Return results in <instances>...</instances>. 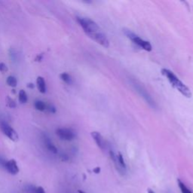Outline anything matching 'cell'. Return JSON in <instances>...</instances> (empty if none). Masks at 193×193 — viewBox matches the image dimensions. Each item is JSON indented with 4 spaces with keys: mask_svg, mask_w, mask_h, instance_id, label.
<instances>
[{
    "mask_svg": "<svg viewBox=\"0 0 193 193\" xmlns=\"http://www.w3.org/2000/svg\"><path fill=\"white\" fill-rule=\"evenodd\" d=\"M6 82L7 84H8V85H9L10 87H15L17 84V80L14 76L10 75V76H8V78H7Z\"/></svg>",
    "mask_w": 193,
    "mask_h": 193,
    "instance_id": "cell-16",
    "label": "cell"
},
{
    "mask_svg": "<svg viewBox=\"0 0 193 193\" xmlns=\"http://www.w3.org/2000/svg\"><path fill=\"white\" fill-rule=\"evenodd\" d=\"M177 183H178V185H179V189H180L181 192L182 193H193L192 191H191V190H190L189 188H188V187H187L186 185H185V184L180 180V179H178Z\"/></svg>",
    "mask_w": 193,
    "mask_h": 193,
    "instance_id": "cell-14",
    "label": "cell"
},
{
    "mask_svg": "<svg viewBox=\"0 0 193 193\" xmlns=\"http://www.w3.org/2000/svg\"><path fill=\"white\" fill-rule=\"evenodd\" d=\"M117 155H118V162H119L120 165H121L123 168L125 169L126 170V164H125V162H124V158H123L122 155H121V154L119 152V153H118Z\"/></svg>",
    "mask_w": 193,
    "mask_h": 193,
    "instance_id": "cell-18",
    "label": "cell"
},
{
    "mask_svg": "<svg viewBox=\"0 0 193 193\" xmlns=\"http://www.w3.org/2000/svg\"><path fill=\"white\" fill-rule=\"evenodd\" d=\"M109 155H110L111 159H112V161H113L114 165H115V169L117 170V171H118V173L121 175L125 174L126 170L125 169L123 168V167L120 165L119 162H118V155H117V154H115L112 150H110L109 151Z\"/></svg>",
    "mask_w": 193,
    "mask_h": 193,
    "instance_id": "cell-9",
    "label": "cell"
},
{
    "mask_svg": "<svg viewBox=\"0 0 193 193\" xmlns=\"http://www.w3.org/2000/svg\"><path fill=\"white\" fill-rule=\"evenodd\" d=\"M8 71V66L5 63H0V72H5Z\"/></svg>",
    "mask_w": 193,
    "mask_h": 193,
    "instance_id": "cell-19",
    "label": "cell"
},
{
    "mask_svg": "<svg viewBox=\"0 0 193 193\" xmlns=\"http://www.w3.org/2000/svg\"><path fill=\"white\" fill-rule=\"evenodd\" d=\"M100 167H96V168H95V169H93V172H95V173H100Z\"/></svg>",
    "mask_w": 193,
    "mask_h": 193,
    "instance_id": "cell-25",
    "label": "cell"
},
{
    "mask_svg": "<svg viewBox=\"0 0 193 193\" xmlns=\"http://www.w3.org/2000/svg\"><path fill=\"white\" fill-rule=\"evenodd\" d=\"M34 106H35V109L37 110L40 111V112H43V111L46 110V107H47V105L41 100H36L34 103Z\"/></svg>",
    "mask_w": 193,
    "mask_h": 193,
    "instance_id": "cell-13",
    "label": "cell"
},
{
    "mask_svg": "<svg viewBox=\"0 0 193 193\" xmlns=\"http://www.w3.org/2000/svg\"><path fill=\"white\" fill-rule=\"evenodd\" d=\"M0 128L3 132L4 134L8 136L11 140L14 141V142L18 141L19 136L17 131L11 126H10L8 123L5 122V121H1L0 122Z\"/></svg>",
    "mask_w": 193,
    "mask_h": 193,
    "instance_id": "cell-5",
    "label": "cell"
},
{
    "mask_svg": "<svg viewBox=\"0 0 193 193\" xmlns=\"http://www.w3.org/2000/svg\"><path fill=\"white\" fill-rule=\"evenodd\" d=\"M131 84L132 85H133V87H134L135 90H136V91L142 96V98L145 100V101H146L151 107H156V104H155V100L152 99L151 95L148 93V91L146 90V88H145L140 83L138 82L136 80L131 79Z\"/></svg>",
    "mask_w": 193,
    "mask_h": 193,
    "instance_id": "cell-3",
    "label": "cell"
},
{
    "mask_svg": "<svg viewBox=\"0 0 193 193\" xmlns=\"http://www.w3.org/2000/svg\"><path fill=\"white\" fill-rule=\"evenodd\" d=\"M77 21L87 36L106 48L109 47V41L107 37L93 20L87 17H77Z\"/></svg>",
    "mask_w": 193,
    "mask_h": 193,
    "instance_id": "cell-1",
    "label": "cell"
},
{
    "mask_svg": "<svg viewBox=\"0 0 193 193\" xmlns=\"http://www.w3.org/2000/svg\"><path fill=\"white\" fill-rule=\"evenodd\" d=\"M5 168L8 173L12 175H16L19 173L18 165L17 164V161L14 159H10L8 161H6Z\"/></svg>",
    "mask_w": 193,
    "mask_h": 193,
    "instance_id": "cell-7",
    "label": "cell"
},
{
    "mask_svg": "<svg viewBox=\"0 0 193 193\" xmlns=\"http://www.w3.org/2000/svg\"><path fill=\"white\" fill-rule=\"evenodd\" d=\"M56 134L60 139L71 141L75 137V133L70 128H58L56 130Z\"/></svg>",
    "mask_w": 193,
    "mask_h": 193,
    "instance_id": "cell-6",
    "label": "cell"
},
{
    "mask_svg": "<svg viewBox=\"0 0 193 193\" xmlns=\"http://www.w3.org/2000/svg\"><path fill=\"white\" fill-rule=\"evenodd\" d=\"M33 193H45V191H44V188H43L42 187H41V186L36 187L35 186V188H34Z\"/></svg>",
    "mask_w": 193,
    "mask_h": 193,
    "instance_id": "cell-21",
    "label": "cell"
},
{
    "mask_svg": "<svg viewBox=\"0 0 193 193\" xmlns=\"http://www.w3.org/2000/svg\"><path fill=\"white\" fill-rule=\"evenodd\" d=\"M18 99H19V102L22 104L23 103H26L28 100V96L27 94H26V91L23 90H20L19 91V94H18Z\"/></svg>",
    "mask_w": 193,
    "mask_h": 193,
    "instance_id": "cell-12",
    "label": "cell"
},
{
    "mask_svg": "<svg viewBox=\"0 0 193 193\" xmlns=\"http://www.w3.org/2000/svg\"><path fill=\"white\" fill-rule=\"evenodd\" d=\"M36 85L40 93H46V83L44 78L41 76H38L36 79Z\"/></svg>",
    "mask_w": 193,
    "mask_h": 193,
    "instance_id": "cell-11",
    "label": "cell"
},
{
    "mask_svg": "<svg viewBox=\"0 0 193 193\" xmlns=\"http://www.w3.org/2000/svg\"><path fill=\"white\" fill-rule=\"evenodd\" d=\"M5 101H6V105L10 108H15L17 106V103H15L14 100L12 98H11L9 96H6V99H5Z\"/></svg>",
    "mask_w": 193,
    "mask_h": 193,
    "instance_id": "cell-17",
    "label": "cell"
},
{
    "mask_svg": "<svg viewBox=\"0 0 193 193\" xmlns=\"http://www.w3.org/2000/svg\"><path fill=\"white\" fill-rule=\"evenodd\" d=\"M78 193H85V192H84V191H81V190H78Z\"/></svg>",
    "mask_w": 193,
    "mask_h": 193,
    "instance_id": "cell-28",
    "label": "cell"
},
{
    "mask_svg": "<svg viewBox=\"0 0 193 193\" xmlns=\"http://www.w3.org/2000/svg\"><path fill=\"white\" fill-rule=\"evenodd\" d=\"M5 163H6V161H5V160H4L3 158H2L1 157H0V164L3 166V167H5Z\"/></svg>",
    "mask_w": 193,
    "mask_h": 193,
    "instance_id": "cell-24",
    "label": "cell"
},
{
    "mask_svg": "<svg viewBox=\"0 0 193 193\" xmlns=\"http://www.w3.org/2000/svg\"><path fill=\"white\" fill-rule=\"evenodd\" d=\"M46 109H47V111L51 113H55L56 112V108L53 105H47Z\"/></svg>",
    "mask_w": 193,
    "mask_h": 193,
    "instance_id": "cell-20",
    "label": "cell"
},
{
    "mask_svg": "<svg viewBox=\"0 0 193 193\" xmlns=\"http://www.w3.org/2000/svg\"><path fill=\"white\" fill-rule=\"evenodd\" d=\"M161 73L168 79L169 82L171 84V85L173 87H175L178 91L180 92L183 96H185V97H188V98L191 97V93L190 89L186 85H185L171 71L167 69H162Z\"/></svg>",
    "mask_w": 193,
    "mask_h": 193,
    "instance_id": "cell-2",
    "label": "cell"
},
{
    "mask_svg": "<svg viewBox=\"0 0 193 193\" xmlns=\"http://www.w3.org/2000/svg\"><path fill=\"white\" fill-rule=\"evenodd\" d=\"M124 32L127 38H130L133 43L137 44L138 46H139V47H141L142 48H143L144 50H146L147 51H152V45H151V44L149 41L143 40L140 37L138 36L137 35H136V34L132 32L130 30H129V29H124Z\"/></svg>",
    "mask_w": 193,
    "mask_h": 193,
    "instance_id": "cell-4",
    "label": "cell"
},
{
    "mask_svg": "<svg viewBox=\"0 0 193 193\" xmlns=\"http://www.w3.org/2000/svg\"><path fill=\"white\" fill-rule=\"evenodd\" d=\"M91 136L99 148H100L103 150L106 149V146H107L106 142L105 141L104 138L102 136V135L100 133L96 131H93L91 133Z\"/></svg>",
    "mask_w": 193,
    "mask_h": 193,
    "instance_id": "cell-8",
    "label": "cell"
},
{
    "mask_svg": "<svg viewBox=\"0 0 193 193\" xmlns=\"http://www.w3.org/2000/svg\"><path fill=\"white\" fill-rule=\"evenodd\" d=\"M27 87H29V88H33L34 84H32V83H29V84H27Z\"/></svg>",
    "mask_w": 193,
    "mask_h": 193,
    "instance_id": "cell-26",
    "label": "cell"
},
{
    "mask_svg": "<svg viewBox=\"0 0 193 193\" xmlns=\"http://www.w3.org/2000/svg\"><path fill=\"white\" fill-rule=\"evenodd\" d=\"M60 158H61L63 161H66V160L68 159V156L66 154H62V155H60Z\"/></svg>",
    "mask_w": 193,
    "mask_h": 193,
    "instance_id": "cell-23",
    "label": "cell"
},
{
    "mask_svg": "<svg viewBox=\"0 0 193 193\" xmlns=\"http://www.w3.org/2000/svg\"><path fill=\"white\" fill-rule=\"evenodd\" d=\"M60 78L67 84H71L72 83V77L66 72H63V73L60 74Z\"/></svg>",
    "mask_w": 193,
    "mask_h": 193,
    "instance_id": "cell-15",
    "label": "cell"
},
{
    "mask_svg": "<svg viewBox=\"0 0 193 193\" xmlns=\"http://www.w3.org/2000/svg\"><path fill=\"white\" fill-rule=\"evenodd\" d=\"M148 193H155V191L151 189V188H149V189H148Z\"/></svg>",
    "mask_w": 193,
    "mask_h": 193,
    "instance_id": "cell-27",
    "label": "cell"
},
{
    "mask_svg": "<svg viewBox=\"0 0 193 193\" xmlns=\"http://www.w3.org/2000/svg\"><path fill=\"white\" fill-rule=\"evenodd\" d=\"M42 58H43V55L42 54H38V55L36 56V57H35V61H37V62H40V61H41V60H42Z\"/></svg>",
    "mask_w": 193,
    "mask_h": 193,
    "instance_id": "cell-22",
    "label": "cell"
},
{
    "mask_svg": "<svg viewBox=\"0 0 193 193\" xmlns=\"http://www.w3.org/2000/svg\"><path fill=\"white\" fill-rule=\"evenodd\" d=\"M44 146L47 148V149L48 151H50L51 152L54 154H57L58 150H57V148L54 146V144L51 142V141L50 140V139L47 136H44Z\"/></svg>",
    "mask_w": 193,
    "mask_h": 193,
    "instance_id": "cell-10",
    "label": "cell"
}]
</instances>
